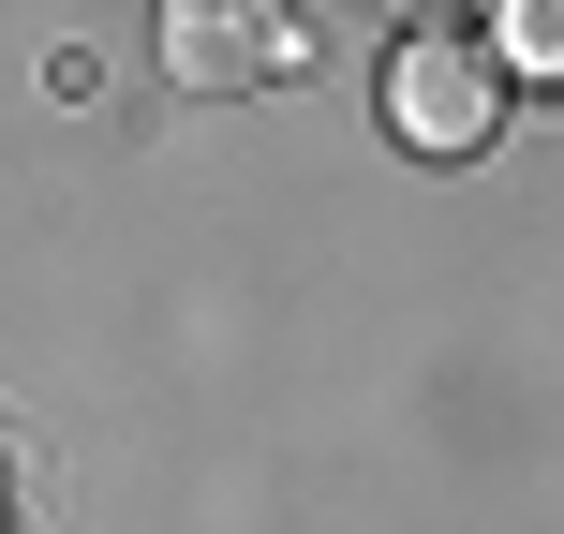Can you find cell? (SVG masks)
I'll return each instance as SVG.
<instances>
[{
	"mask_svg": "<svg viewBox=\"0 0 564 534\" xmlns=\"http://www.w3.org/2000/svg\"><path fill=\"white\" fill-rule=\"evenodd\" d=\"M387 119H401V149H431V164H476L490 119H506L490 45H476V30H416V45L387 59Z\"/></svg>",
	"mask_w": 564,
	"mask_h": 534,
	"instance_id": "obj_1",
	"label": "cell"
},
{
	"mask_svg": "<svg viewBox=\"0 0 564 534\" xmlns=\"http://www.w3.org/2000/svg\"><path fill=\"white\" fill-rule=\"evenodd\" d=\"M164 59H178V89H253V75L297 59V30L253 15V0H178V15H164Z\"/></svg>",
	"mask_w": 564,
	"mask_h": 534,
	"instance_id": "obj_2",
	"label": "cell"
},
{
	"mask_svg": "<svg viewBox=\"0 0 564 534\" xmlns=\"http://www.w3.org/2000/svg\"><path fill=\"white\" fill-rule=\"evenodd\" d=\"M506 59H520V75H550V59H564V15H535V0L490 15V75H506Z\"/></svg>",
	"mask_w": 564,
	"mask_h": 534,
	"instance_id": "obj_3",
	"label": "cell"
}]
</instances>
